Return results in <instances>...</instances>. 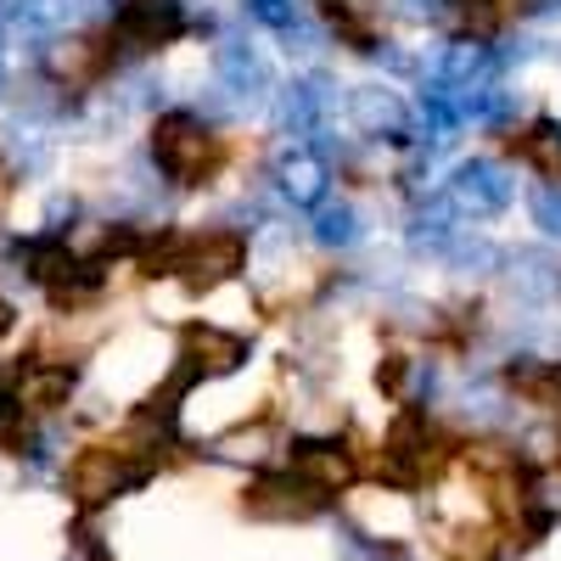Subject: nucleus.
<instances>
[{"instance_id": "f257e3e1", "label": "nucleus", "mask_w": 561, "mask_h": 561, "mask_svg": "<svg viewBox=\"0 0 561 561\" xmlns=\"http://www.w3.org/2000/svg\"><path fill=\"white\" fill-rule=\"evenodd\" d=\"M124 73L118 62V45L107 34V18L102 23H73V28H57L34 45V79L62 96L68 107L90 102L96 90H107L113 79Z\"/></svg>"}, {"instance_id": "f03ea898", "label": "nucleus", "mask_w": 561, "mask_h": 561, "mask_svg": "<svg viewBox=\"0 0 561 561\" xmlns=\"http://www.w3.org/2000/svg\"><path fill=\"white\" fill-rule=\"evenodd\" d=\"M253 275V237L237 230L230 219H203L180 225V259H174V287L185 298H214L225 287Z\"/></svg>"}, {"instance_id": "7ed1b4c3", "label": "nucleus", "mask_w": 561, "mask_h": 561, "mask_svg": "<svg viewBox=\"0 0 561 561\" xmlns=\"http://www.w3.org/2000/svg\"><path fill=\"white\" fill-rule=\"evenodd\" d=\"M147 478H158V466L147 455H135L118 433L102 438V444L73 449L68 466H62V483H68V500H73L79 517H96V511H107L118 494L140 489Z\"/></svg>"}, {"instance_id": "20e7f679", "label": "nucleus", "mask_w": 561, "mask_h": 561, "mask_svg": "<svg viewBox=\"0 0 561 561\" xmlns=\"http://www.w3.org/2000/svg\"><path fill=\"white\" fill-rule=\"evenodd\" d=\"M107 34L118 45L124 68H147L163 51L192 39V7H185V0H113Z\"/></svg>"}, {"instance_id": "39448f33", "label": "nucleus", "mask_w": 561, "mask_h": 561, "mask_svg": "<svg viewBox=\"0 0 561 561\" xmlns=\"http://www.w3.org/2000/svg\"><path fill=\"white\" fill-rule=\"evenodd\" d=\"M444 192H449V203L460 208L466 225H500L523 203V180H517V163L500 158L494 147H483V152H460L449 163Z\"/></svg>"}, {"instance_id": "423d86ee", "label": "nucleus", "mask_w": 561, "mask_h": 561, "mask_svg": "<svg viewBox=\"0 0 561 561\" xmlns=\"http://www.w3.org/2000/svg\"><path fill=\"white\" fill-rule=\"evenodd\" d=\"M259 343L253 332H242V325H225V320H208V314H192L174 325V365H185L203 382H230L242 377V370L253 365Z\"/></svg>"}, {"instance_id": "0eeeda50", "label": "nucleus", "mask_w": 561, "mask_h": 561, "mask_svg": "<svg viewBox=\"0 0 561 561\" xmlns=\"http://www.w3.org/2000/svg\"><path fill=\"white\" fill-rule=\"evenodd\" d=\"M264 180H270V197L287 214H309L337 192V169L314 140H280L275 135L264 152Z\"/></svg>"}, {"instance_id": "6e6552de", "label": "nucleus", "mask_w": 561, "mask_h": 561, "mask_svg": "<svg viewBox=\"0 0 561 561\" xmlns=\"http://www.w3.org/2000/svg\"><path fill=\"white\" fill-rule=\"evenodd\" d=\"M337 500L332 494H320L309 478H298L287 460H275V466H259V472H248V483H242V511L253 523H314V517H325Z\"/></svg>"}, {"instance_id": "1a4fd4ad", "label": "nucleus", "mask_w": 561, "mask_h": 561, "mask_svg": "<svg viewBox=\"0 0 561 561\" xmlns=\"http://www.w3.org/2000/svg\"><path fill=\"white\" fill-rule=\"evenodd\" d=\"M309 12L332 34V51L348 62H377L382 39L393 34V0H309Z\"/></svg>"}, {"instance_id": "9d476101", "label": "nucleus", "mask_w": 561, "mask_h": 561, "mask_svg": "<svg viewBox=\"0 0 561 561\" xmlns=\"http://www.w3.org/2000/svg\"><path fill=\"white\" fill-rule=\"evenodd\" d=\"M280 460H287L298 478H309L320 494H332V500L359 489V478H365V449H354L348 433H293Z\"/></svg>"}, {"instance_id": "9b49d317", "label": "nucleus", "mask_w": 561, "mask_h": 561, "mask_svg": "<svg viewBox=\"0 0 561 561\" xmlns=\"http://www.w3.org/2000/svg\"><path fill=\"white\" fill-rule=\"evenodd\" d=\"M79 377L84 365H62V359H39V354H23L12 370H7V388L12 399L23 404L28 421H62L79 399Z\"/></svg>"}, {"instance_id": "f8f14e48", "label": "nucleus", "mask_w": 561, "mask_h": 561, "mask_svg": "<svg viewBox=\"0 0 561 561\" xmlns=\"http://www.w3.org/2000/svg\"><path fill=\"white\" fill-rule=\"evenodd\" d=\"M489 147H494L500 158H511L528 180H539V185H561V113L534 107L528 118H517L511 129L489 135Z\"/></svg>"}, {"instance_id": "ddd939ff", "label": "nucleus", "mask_w": 561, "mask_h": 561, "mask_svg": "<svg viewBox=\"0 0 561 561\" xmlns=\"http://www.w3.org/2000/svg\"><path fill=\"white\" fill-rule=\"evenodd\" d=\"M494 370H500V388L511 393V404H517V410L545 415V421H561V354L505 348L494 359Z\"/></svg>"}, {"instance_id": "4468645a", "label": "nucleus", "mask_w": 561, "mask_h": 561, "mask_svg": "<svg viewBox=\"0 0 561 561\" xmlns=\"http://www.w3.org/2000/svg\"><path fill=\"white\" fill-rule=\"evenodd\" d=\"M304 230H309V248L320 259H359L370 248V214H365V197H348V192H332L320 208L304 214Z\"/></svg>"}, {"instance_id": "2eb2a0df", "label": "nucleus", "mask_w": 561, "mask_h": 561, "mask_svg": "<svg viewBox=\"0 0 561 561\" xmlns=\"http://www.w3.org/2000/svg\"><path fill=\"white\" fill-rule=\"evenodd\" d=\"M523 219L534 225V237H539V242L561 248V185H539V180H528V185H523Z\"/></svg>"}, {"instance_id": "dca6fc26", "label": "nucleus", "mask_w": 561, "mask_h": 561, "mask_svg": "<svg viewBox=\"0 0 561 561\" xmlns=\"http://www.w3.org/2000/svg\"><path fill=\"white\" fill-rule=\"evenodd\" d=\"M18 325H23V309H18L7 293H0V348H7V343L18 337Z\"/></svg>"}, {"instance_id": "f3484780", "label": "nucleus", "mask_w": 561, "mask_h": 561, "mask_svg": "<svg viewBox=\"0 0 561 561\" xmlns=\"http://www.w3.org/2000/svg\"><path fill=\"white\" fill-rule=\"evenodd\" d=\"M545 472H550V478H561V421L550 427V466H545Z\"/></svg>"}, {"instance_id": "a211bd4d", "label": "nucleus", "mask_w": 561, "mask_h": 561, "mask_svg": "<svg viewBox=\"0 0 561 561\" xmlns=\"http://www.w3.org/2000/svg\"><path fill=\"white\" fill-rule=\"evenodd\" d=\"M7 399H12V388H7V377H0V410H7Z\"/></svg>"}]
</instances>
